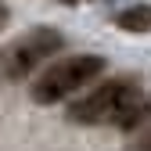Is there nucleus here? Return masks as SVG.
I'll use <instances>...</instances> for the list:
<instances>
[{
  "label": "nucleus",
  "mask_w": 151,
  "mask_h": 151,
  "mask_svg": "<svg viewBox=\"0 0 151 151\" xmlns=\"http://www.w3.org/2000/svg\"><path fill=\"white\" fill-rule=\"evenodd\" d=\"M140 108H144V97H140V90L133 83H104L90 93V97L83 101H76L68 108V115L76 122H115V126H129V122H137L140 115Z\"/></svg>",
  "instance_id": "f257e3e1"
},
{
  "label": "nucleus",
  "mask_w": 151,
  "mask_h": 151,
  "mask_svg": "<svg viewBox=\"0 0 151 151\" xmlns=\"http://www.w3.org/2000/svg\"><path fill=\"white\" fill-rule=\"evenodd\" d=\"M115 25L126 29V32H151V4H137V7H126Z\"/></svg>",
  "instance_id": "20e7f679"
},
{
  "label": "nucleus",
  "mask_w": 151,
  "mask_h": 151,
  "mask_svg": "<svg viewBox=\"0 0 151 151\" xmlns=\"http://www.w3.org/2000/svg\"><path fill=\"white\" fill-rule=\"evenodd\" d=\"M0 22H4V7H0Z\"/></svg>",
  "instance_id": "39448f33"
},
{
  "label": "nucleus",
  "mask_w": 151,
  "mask_h": 151,
  "mask_svg": "<svg viewBox=\"0 0 151 151\" xmlns=\"http://www.w3.org/2000/svg\"><path fill=\"white\" fill-rule=\"evenodd\" d=\"M58 47H61V36L54 32V29H40V32L25 36V40H18V47H14V58H11V76H22V72H29L32 65H40L47 54H54Z\"/></svg>",
  "instance_id": "7ed1b4c3"
},
{
  "label": "nucleus",
  "mask_w": 151,
  "mask_h": 151,
  "mask_svg": "<svg viewBox=\"0 0 151 151\" xmlns=\"http://www.w3.org/2000/svg\"><path fill=\"white\" fill-rule=\"evenodd\" d=\"M104 68V58L97 54H76V58H65V61H54L47 65L32 83V97L40 104H58L72 93H79L90 79H97Z\"/></svg>",
  "instance_id": "f03ea898"
},
{
  "label": "nucleus",
  "mask_w": 151,
  "mask_h": 151,
  "mask_svg": "<svg viewBox=\"0 0 151 151\" xmlns=\"http://www.w3.org/2000/svg\"><path fill=\"white\" fill-rule=\"evenodd\" d=\"M61 4H68V0H61Z\"/></svg>",
  "instance_id": "423d86ee"
}]
</instances>
